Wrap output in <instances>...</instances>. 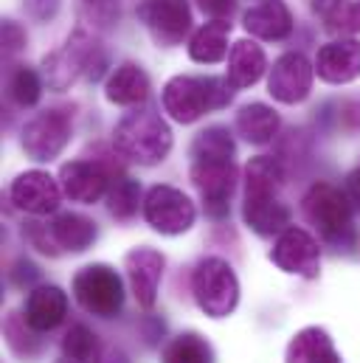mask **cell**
<instances>
[{
	"mask_svg": "<svg viewBox=\"0 0 360 363\" xmlns=\"http://www.w3.org/2000/svg\"><path fill=\"white\" fill-rule=\"evenodd\" d=\"M116 150L144 167H152L158 161H164L172 150V133L167 127V121L152 110V107H141L127 113L118 127H116Z\"/></svg>",
	"mask_w": 360,
	"mask_h": 363,
	"instance_id": "cell-1",
	"label": "cell"
},
{
	"mask_svg": "<svg viewBox=\"0 0 360 363\" xmlns=\"http://www.w3.org/2000/svg\"><path fill=\"white\" fill-rule=\"evenodd\" d=\"M231 101L228 79L217 77H175L164 88V110L180 121L191 124L208 110H220Z\"/></svg>",
	"mask_w": 360,
	"mask_h": 363,
	"instance_id": "cell-2",
	"label": "cell"
},
{
	"mask_svg": "<svg viewBox=\"0 0 360 363\" xmlns=\"http://www.w3.org/2000/svg\"><path fill=\"white\" fill-rule=\"evenodd\" d=\"M304 217L318 228V234L327 242H344L352 234V203L347 191L330 186V183H315L304 194Z\"/></svg>",
	"mask_w": 360,
	"mask_h": 363,
	"instance_id": "cell-3",
	"label": "cell"
},
{
	"mask_svg": "<svg viewBox=\"0 0 360 363\" xmlns=\"http://www.w3.org/2000/svg\"><path fill=\"white\" fill-rule=\"evenodd\" d=\"M101 65H104V57L99 54L93 37H88L85 31H77L65 43V48H60L57 54H51L45 60V79H48L51 88L62 91L79 74H88L90 79H99L101 77Z\"/></svg>",
	"mask_w": 360,
	"mask_h": 363,
	"instance_id": "cell-4",
	"label": "cell"
},
{
	"mask_svg": "<svg viewBox=\"0 0 360 363\" xmlns=\"http://www.w3.org/2000/svg\"><path fill=\"white\" fill-rule=\"evenodd\" d=\"M191 290H194L197 304L214 318L228 315L240 298V284H237V276L231 271V265L217 259V257L203 259L197 265V271L191 276Z\"/></svg>",
	"mask_w": 360,
	"mask_h": 363,
	"instance_id": "cell-5",
	"label": "cell"
},
{
	"mask_svg": "<svg viewBox=\"0 0 360 363\" xmlns=\"http://www.w3.org/2000/svg\"><path fill=\"white\" fill-rule=\"evenodd\" d=\"M74 296L77 301L101 318H113L121 304H124V287L116 271H110L107 265H90L85 271L77 273L74 279Z\"/></svg>",
	"mask_w": 360,
	"mask_h": 363,
	"instance_id": "cell-6",
	"label": "cell"
},
{
	"mask_svg": "<svg viewBox=\"0 0 360 363\" xmlns=\"http://www.w3.org/2000/svg\"><path fill=\"white\" fill-rule=\"evenodd\" d=\"M191 181L203 194L206 211L223 217L237 181L234 158H191Z\"/></svg>",
	"mask_w": 360,
	"mask_h": 363,
	"instance_id": "cell-7",
	"label": "cell"
},
{
	"mask_svg": "<svg viewBox=\"0 0 360 363\" xmlns=\"http://www.w3.org/2000/svg\"><path fill=\"white\" fill-rule=\"evenodd\" d=\"M144 217L161 234H183L194 225V206L180 189L155 186L144 200Z\"/></svg>",
	"mask_w": 360,
	"mask_h": 363,
	"instance_id": "cell-8",
	"label": "cell"
},
{
	"mask_svg": "<svg viewBox=\"0 0 360 363\" xmlns=\"http://www.w3.org/2000/svg\"><path fill=\"white\" fill-rule=\"evenodd\" d=\"M138 17L158 45H178L189 34L191 11L186 0H144L138 6Z\"/></svg>",
	"mask_w": 360,
	"mask_h": 363,
	"instance_id": "cell-9",
	"label": "cell"
},
{
	"mask_svg": "<svg viewBox=\"0 0 360 363\" xmlns=\"http://www.w3.org/2000/svg\"><path fill=\"white\" fill-rule=\"evenodd\" d=\"M71 138V121L65 113L60 110H48L40 113L37 118H31L23 130V150L34 158V161H51L57 158L65 144Z\"/></svg>",
	"mask_w": 360,
	"mask_h": 363,
	"instance_id": "cell-10",
	"label": "cell"
},
{
	"mask_svg": "<svg viewBox=\"0 0 360 363\" xmlns=\"http://www.w3.org/2000/svg\"><path fill=\"white\" fill-rule=\"evenodd\" d=\"M313 74H315V68L310 65V60L304 54L290 51V54L279 57L270 68V96L284 104H296V101L307 99V93L313 88Z\"/></svg>",
	"mask_w": 360,
	"mask_h": 363,
	"instance_id": "cell-11",
	"label": "cell"
},
{
	"mask_svg": "<svg viewBox=\"0 0 360 363\" xmlns=\"http://www.w3.org/2000/svg\"><path fill=\"white\" fill-rule=\"evenodd\" d=\"M270 259L287 273H298V276H318L321 268V251H318V242L301 231V228H284Z\"/></svg>",
	"mask_w": 360,
	"mask_h": 363,
	"instance_id": "cell-12",
	"label": "cell"
},
{
	"mask_svg": "<svg viewBox=\"0 0 360 363\" xmlns=\"http://www.w3.org/2000/svg\"><path fill=\"white\" fill-rule=\"evenodd\" d=\"M315 74L324 82L344 85L360 77V43L358 40H332L315 57Z\"/></svg>",
	"mask_w": 360,
	"mask_h": 363,
	"instance_id": "cell-13",
	"label": "cell"
},
{
	"mask_svg": "<svg viewBox=\"0 0 360 363\" xmlns=\"http://www.w3.org/2000/svg\"><path fill=\"white\" fill-rule=\"evenodd\" d=\"M62 189L45 172H26L11 183V200L28 214H51L60 206Z\"/></svg>",
	"mask_w": 360,
	"mask_h": 363,
	"instance_id": "cell-14",
	"label": "cell"
},
{
	"mask_svg": "<svg viewBox=\"0 0 360 363\" xmlns=\"http://www.w3.org/2000/svg\"><path fill=\"white\" fill-rule=\"evenodd\" d=\"M127 273H130V284H133L138 304L152 307L155 293H158V281L164 273V257L158 251H150V248H135L133 254H127Z\"/></svg>",
	"mask_w": 360,
	"mask_h": 363,
	"instance_id": "cell-15",
	"label": "cell"
},
{
	"mask_svg": "<svg viewBox=\"0 0 360 363\" xmlns=\"http://www.w3.org/2000/svg\"><path fill=\"white\" fill-rule=\"evenodd\" d=\"M245 28L259 40H284L293 31V14L284 0H262L245 11Z\"/></svg>",
	"mask_w": 360,
	"mask_h": 363,
	"instance_id": "cell-16",
	"label": "cell"
},
{
	"mask_svg": "<svg viewBox=\"0 0 360 363\" xmlns=\"http://www.w3.org/2000/svg\"><path fill=\"white\" fill-rule=\"evenodd\" d=\"M62 191L77 203H96L107 191V172L88 161H74L62 167Z\"/></svg>",
	"mask_w": 360,
	"mask_h": 363,
	"instance_id": "cell-17",
	"label": "cell"
},
{
	"mask_svg": "<svg viewBox=\"0 0 360 363\" xmlns=\"http://www.w3.org/2000/svg\"><path fill=\"white\" fill-rule=\"evenodd\" d=\"M65 310H68V296L60 287H37L26 298L23 318L31 330L43 333V330H54L65 318Z\"/></svg>",
	"mask_w": 360,
	"mask_h": 363,
	"instance_id": "cell-18",
	"label": "cell"
},
{
	"mask_svg": "<svg viewBox=\"0 0 360 363\" xmlns=\"http://www.w3.org/2000/svg\"><path fill=\"white\" fill-rule=\"evenodd\" d=\"M265 68H268L265 51L254 40H240L228 51V74H225V79H228L231 88H248V85L262 79Z\"/></svg>",
	"mask_w": 360,
	"mask_h": 363,
	"instance_id": "cell-19",
	"label": "cell"
},
{
	"mask_svg": "<svg viewBox=\"0 0 360 363\" xmlns=\"http://www.w3.org/2000/svg\"><path fill=\"white\" fill-rule=\"evenodd\" d=\"M228 34H231V23L228 20H211L203 28L194 31L191 43H189V57L194 62L203 65H214L220 60L228 57Z\"/></svg>",
	"mask_w": 360,
	"mask_h": 363,
	"instance_id": "cell-20",
	"label": "cell"
},
{
	"mask_svg": "<svg viewBox=\"0 0 360 363\" xmlns=\"http://www.w3.org/2000/svg\"><path fill=\"white\" fill-rule=\"evenodd\" d=\"M245 223L257 234H279L290 223V211L276 194H245Z\"/></svg>",
	"mask_w": 360,
	"mask_h": 363,
	"instance_id": "cell-21",
	"label": "cell"
},
{
	"mask_svg": "<svg viewBox=\"0 0 360 363\" xmlns=\"http://www.w3.org/2000/svg\"><path fill=\"white\" fill-rule=\"evenodd\" d=\"M150 96V79L147 74L133 65V62H124L118 65L110 79H107V99L113 104H138Z\"/></svg>",
	"mask_w": 360,
	"mask_h": 363,
	"instance_id": "cell-22",
	"label": "cell"
},
{
	"mask_svg": "<svg viewBox=\"0 0 360 363\" xmlns=\"http://www.w3.org/2000/svg\"><path fill=\"white\" fill-rule=\"evenodd\" d=\"M48 231L54 245L65 251H85L96 240V225L82 214H60L54 223H48Z\"/></svg>",
	"mask_w": 360,
	"mask_h": 363,
	"instance_id": "cell-23",
	"label": "cell"
},
{
	"mask_svg": "<svg viewBox=\"0 0 360 363\" xmlns=\"http://www.w3.org/2000/svg\"><path fill=\"white\" fill-rule=\"evenodd\" d=\"M287 363H341L338 355H335V347L332 341L327 338L324 330H301L290 350H287Z\"/></svg>",
	"mask_w": 360,
	"mask_h": 363,
	"instance_id": "cell-24",
	"label": "cell"
},
{
	"mask_svg": "<svg viewBox=\"0 0 360 363\" xmlns=\"http://www.w3.org/2000/svg\"><path fill=\"white\" fill-rule=\"evenodd\" d=\"M237 130L251 141V144H268L270 138L279 133V116L270 110L268 104H248L237 116Z\"/></svg>",
	"mask_w": 360,
	"mask_h": 363,
	"instance_id": "cell-25",
	"label": "cell"
},
{
	"mask_svg": "<svg viewBox=\"0 0 360 363\" xmlns=\"http://www.w3.org/2000/svg\"><path fill=\"white\" fill-rule=\"evenodd\" d=\"M321 17L335 34H358L360 31V0H321Z\"/></svg>",
	"mask_w": 360,
	"mask_h": 363,
	"instance_id": "cell-26",
	"label": "cell"
},
{
	"mask_svg": "<svg viewBox=\"0 0 360 363\" xmlns=\"http://www.w3.org/2000/svg\"><path fill=\"white\" fill-rule=\"evenodd\" d=\"M191 158H234V141L225 127L203 130L191 144Z\"/></svg>",
	"mask_w": 360,
	"mask_h": 363,
	"instance_id": "cell-27",
	"label": "cell"
},
{
	"mask_svg": "<svg viewBox=\"0 0 360 363\" xmlns=\"http://www.w3.org/2000/svg\"><path fill=\"white\" fill-rule=\"evenodd\" d=\"M164 363H211V350L197 335H180L167 347Z\"/></svg>",
	"mask_w": 360,
	"mask_h": 363,
	"instance_id": "cell-28",
	"label": "cell"
},
{
	"mask_svg": "<svg viewBox=\"0 0 360 363\" xmlns=\"http://www.w3.org/2000/svg\"><path fill=\"white\" fill-rule=\"evenodd\" d=\"M65 355L77 363H96L99 361V344H96V335L90 333L85 324H77L68 338H65Z\"/></svg>",
	"mask_w": 360,
	"mask_h": 363,
	"instance_id": "cell-29",
	"label": "cell"
},
{
	"mask_svg": "<svg viewBox=\"0 0 360 363\" xmlns=\"http://www.w3.org/2000/svg\"><path fill=\"white\" fill-rule=\"evenodd\" d=\"M138 200H141V189H138L135 181L121 178V181L113 183V189H110V211L118 220H130L138 211Z\"/></svg>",
	"mask_w": 360,
	"mask_h": 363,
	"instance_id": "cell-30",
	"label": "cell"
},
{
	"mask_svg": "<svg viewBox=\"0 0 360 363\" xmlns=\"http://www.w3.org/2000/svg\"><path fill=\"white\" fill-rule=\"evenodd\" d=\"M79 14L93 31H107L118 20V0H79Z\"/></svg>",
	"mask_w": 360,
	"mask_h": 363,
	"instance_id": "cell-31",
	"label": "cell"
},
{
	"mask_svg": "<svg viewBox=\"0 0 360 363\" xmlns=\"http://www.w3.org/2000/svg\"><path fill=\"white\" fill-rule=\"evenodd\" d=\"M40 91H43L40 77L31 68H17L9 79V93L20 107H34L40 101Z\"/></svg>",
	"mask_w": 360,
	"mask_h": 363,
	"instance_id": "cell-32",
	"label": "cell"
},
{
	"mask_svg": "<svg viewBox=\"0 0 360 363\" xmlns=\"http://www.w3.org/2000/svg\"><path fill=\"white\" fill-rule=\"evenodd\" d=\"M57 9H60V0H26V11H28L31 17H37V20L54 17Z\"/></svg>",
	"mask_w": 360,
	"mask_h": 363,
	"instance_id": "cell-33",
	"label": "cell"
},
{
	"mask_svg": "<svg viewBox=\"0 0 360 363\" xmlns=\"http://www.w3.org/2000/svg\"><path fill=\"white\" fill-rule=\"evenodd\" d=\"M197 6L206 14H211L214 20H225L234 11V0H197Z\"/></svg>",
	"mask_w": 360,
	"mask_h": 363,
	"instance_id": "cell-34",
	"label": "cell"
},
{
	"mask_svg": "<svg viewBox=\"0 0 360 363\" xmlns=\"http://www.w3.org/2000/svg\"><path fill=\"white\" fill-rule=\"evenodd\" d=\"M3 45L6 51H17L20 45H26V34L14 23H3Z\"/></svg>",
	"mask_w": 360,
	"mask_h": 363,
	"instance_id": "cell-35",
	"label": "cell"
},
{
	"mask_svg": "<svg viewBox=\"0 0 360 363\" xmlns=\"http://www.w3.org/2000/svg\"><path fill=\"white\" fill-rule=\"evenodd\" d=\"M344 191H347V197H349V203H352V208L360 211V167L347 178V186H344Z\"/></svg>",
	"mask_w": 360,
	"mask_h": 363,
	"instance_id": "cell-36",
	"label": "cell"
}]
</instances>
